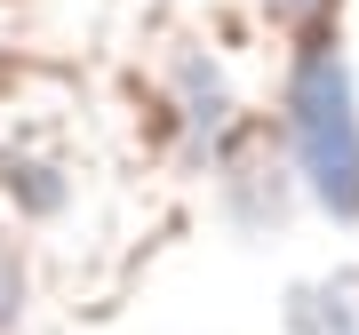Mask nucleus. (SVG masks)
I'll use <instances>...</instances> for the list:
<instances>
[{
    "mask_svg": "<svg viewBox=\"0 0 359 335\" xmlns=\"http://www.w3.org/2000/svg\"><path fill=\"white\" fill-rule=\"evenodd\" d=\"M287 144L304 192L335 224H359V96H351V64L327 40H311L287 72Z\"/></svg>",
    "mask_w": 359,
    "mask_h": 335,
    "instance_id": "f257e3e1",
    "label": "nucleus"
},
{
    "mask_svg": "<svg viewBox=\"0 0 359 335\" xmlns=\"http://www.w3.org/2000/svg\"><path fill=\"white\" fill-rule=\"evenodd\" d=\"M287 327L295 335H359V287H344V280L295 287L287 296Z\"/></svg>",
    "mask_w": 359,
    "mask_h": 335,
    "instance_id": "f03ea898",
    "label": "nucleus"
},
{
    "mask_svg": "<svg viewBox=\"0 0 359 335\" xmlns=\"http://www.w3.org/2000/svg\"><path fill=\"white\" fill-rule=\"evenodd\" d=\"M16 311H25V271H16V256H0V335L16 327Z\"/></svg>",
    "mask_w": 359,
    "mask_h": 335,
    "instance_id": "39448f33",
    "label": "nucleus"
},
{
    "mask_svg": "<svg viewBox=\"0 0 359 335\" xmlns=\"http://www.w3.org/2000/svg\"><path fill=\"white\" fill-rule=\"evenodd\" d=\"M8 200L32 207V216H56V207H65V184H56V168H40V160H8Z\"/></svg>",
    "mask_w": 359,
    "mask_h": 335,
    "instance_id": "20e7f679",
    "label": "nucleus"
},
{
    "mask_svg": "<svg viewBox=\"0 0 359 335\" xmlns=\"http://www.w3.org/2000/svg\"><path fill=\"white\" fill-rule=\"evenodd\" d=\"M264 8H271V16H287V25H320L335 0H264Z\"/></svg>",
    "mask_w": 359,
    "mask_h": 335,
    "instance_id": "423d86ee",
    "label": "nucleus"
},
{
    "mask_svg": "<svg viewBox=\"0 0 359 335\" xmlns=\"http://www.w3.org/2000/svg\"><path fill=\"white\" fill-rule=\"evenodd\" d=\"M176 88H184V128H192V144L224 136V120H231V88H224V72L200 64V56H184V64H176Z\"/></svg>",
    "mask_w": 359,
    "mask_h": 335,
    "instance_id": "7ed1b4c3",
    "label": "nucleus"
}]
</instances>
